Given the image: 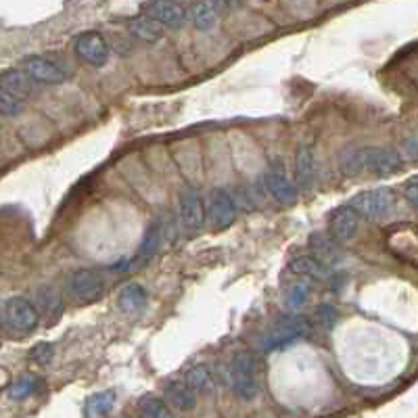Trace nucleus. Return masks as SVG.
<instances>
[{
  "label": "nucleus",
  "instance_id": "obj_30",
  "mask_svg": "<svg viewBox=\"0 0 418 418\" xmlns=\"http://www.w3.org/2000/svg\"><path fill=\"white\" fill-rule=\"evenodd\" d=\"M308 295H310V287H308L305 283H297V285H293V287L287 291V303H289V308H297V305H301V303L308 299Z\"/></svg>",
  "mask_w": 418,
  "mask_h": 418
},
{
  "label": "nucleus",
  "instance_id": "obj_22",
  "mask_svg": "<svg viewBox=\"0 0 418 418\" xmlns=\"http://www.w3.org/2000/svg\"><path fill=\"white\" fill-rule=\"evenodd\" d=\"M310 247L312 251L324 261V263H335L337 259L341 258L339 254V247H337V241L333 236H326V234H312L310 239Z\"/></svg>",
  "mask_w": 418,
  "mask_h": 418
},
{
  "label": "nucleus",
  "instance_id": "obj_25",
  "mask_svg": "<svg viewBox=\"0 0 418 418\" xmlns=\"http://www.w3.org/2000/svg\"><path fill=\"white\" fill-rule=\"evenodd\" d=\"M138 408H140V414L147 418H167L172 414L167 404L163 399H160V397H153V395L142 397Z\"/></svg>",
  "mask_w": 418,
  "mask_h": 418
},
{
  "label": "nucleus",
  "instance_id": "obj_2",
  "mask_svg": "<svg viewBox=\"0 0 418 418\" xmlns=\"http://www.w3.org/2000/svg\"><path fill=\"white\" fill-rule=\"evenodd\" d=\"M228 377H230V387L232 393L243 399V402H254L259 395V381H258V364L254 360V355L247 352H241L232 357L230 368H228Z\"/></svg>",
  "mask_w": 418,
  "mask_h": 418
},
{
  "label": "nucleus",
  "instance_id": "obj_9",
  "mask_svg": "<svg viewBox=\"0 0 418 418\" xmlns=\"http://www.w3.org/2000/svg\"><path fill=\"white\" fill-rule=\"evenodd\" d=\"M145 15L169 30L180 28L187 19V11L178 0H151L145 4Z\"/></svg>",
  "mask_w": 418,
  "mask_h": 418
},
{
  "label": "nucleus",
  "instance_id": "obj_24",
  "mask_svg": "<svg viewBox=\"0 0 418 418\" xmlns=\"http://www.w3.org/2000/svg\"><path fill=\"white\" fill-rule=\"evenodd\" d=\"M187 385L191 387L193 391H199V393H214V377H211V370L207 366H194L187 372Z\"/></svg>",
  "mask_w": 418,
  "mask_h": 418
},
{
  "label": "nucleus",
  "instance_id": "obj_14",
  "mask_svg": "<svg viewBox=\"0 0 418 418\" xmlns=\"http://www.w3.org/2000/svg\"><path fill=\"white\" fill-rule=\"evenodd\" d=\"M117 308L126 316H138L147 308V291L145 287L132 283L117 293Z\"/></svg>",
  "mask_w": 418,
  "mask_h": 418
},
{
  "label": "nucleus",
  "instance_id": "obj_16",
  "mask_svg": "<svg viewBox=\"0 0 418 418\" xmlns=\"http://www.w3.org/2000/svg\"><path fill=\"white\" fill-rule=\"evenodd\" d=\"M165 404L176 410H193L197 406V391L187 385V381H174L165 387Z\"/></svg>",
  "mask_w": 418,
  "mask_h": 418
},
{
  "label": "nucleus",
  "instance_id": "obj_17",
  "mask_svg": "<svg viewBox=\"0 0 418 418\" xmlns=\"http://www.w3.org/2000/svg\"><path fill=\"white\" fill-rule=\"evenodd\" d=\"M295 174H297V187L308 191L314 180V151L310 145H301L295 157Z\"/></svg>",
  "mask_w": 418,
  "mask_h": 418
},
{
  "label": "nucleus",
  "instance_id": "obj_31",
  "mask_svg": "<svg viewBox=\"0 0 418 418\" xmlns=\"http://www.w3.org/2000/svg\"><path fill=\"white\" fill-rule=\"evenodd\" d=\"M417 182H418L417 176H412V178H410V180H408V182L404 184V194H406V199L410 201V205H412V207H417V205H418V194H417L418 187H417Z\"/></svg>",
  "mask_w": 418,
  "mask_h": 418
},
{
  "label": "nucleus",
  "instance_id": "obj_6",
  "mask_svg": "<svg viewBox=\"0 0 418 418\" xmlns=\"http://www.w3.org/2000/svg\"><path fill=\"white\" fill-rule=\"evenodd\" d=\"M4 320L15 333H32L38 326V310L26 297H11L4 303Z\"/></svg>",
  "mask_w": 418,
  "mask_h": 418
},
{
  "label": "nucleus",
  "instance_id": "obj_19",
  "mask_svg": "<svg viewBox=\"0 0 418 418\" xmlns=\"http://www.w3.org/2000/svg\"><path fill=\"white\" fill-rule=\"evenodd\" d=\"M191 21L197 30L207 32L216 26L218 21V9L211 0H199L191 9Z\"/></svg>",
  "mask_w": 418,
  "mask_h": 418
},
{
  "label": "nucleus",
  "instance_id": "obj_1",
  "mask_svg": "<svg viewBox=\"0 0 418 418\" xmlns=\"http://www.w3.org/2000/svg\"><path fill=\"white\" fill-rule=\"evenodd\" d=\"M402 167V157L387 147H360L341 157V169L348 176L385 178Z\"/></svg>",
  "mask_w": 418,
  "mask_h": 418
},
{
  "label": "nucleus",
  "instance_id": "obj_4",
  "mask_svg": "<svg viewBox=\"0 0 418 418\" xmlns=\"http://www.w3.org/2000/svg\"><path fill=\"white\" fill-rule=\"evenodd\" d=\"M67 287H69V293H71V297L75 301H80V303H95L105 295V276H103V272L90 270V268L75 270L69 276Z\"/></svg>",
  "mask_w": 418,
  "mask_h": 418
},
{
  "label": "nucleus",
  "instance_id": "obj_21",
  "mask_svg": "<svg viewBox=\"0 0 418 418\" xmlns=\"http://www.w3.org/2000/svg\"><path fill=\"white\" fill-rule=\"evenodd\" d=\"M128 30L134 38L145 40V42H155L161 38V26L153 21L151 17H134L128 21Z\"/></svg>",
  "mask_w": 418,
  "mask_h": 418
},
{
  "label": "nucleus",
  "instance_id": "obj_5",
  "mask_svg": "<svg viewBox=\"0 0 418 418\" xmlns=\"http://www.w3.org/2000/svg\"><path fill=\"white\" fill-rule=\"evenodd\" d=\"M310 333V322L301 316H291V318H281L278 322L272 324V328L268 330L266 339H263V350H276L283 348L291 341L305 337Z\"/></svg>",
  "mask_w": 418,
  "mask_h": 418
},
{
  "label": "nucleus",
  "instance_id": "obj_7",
  "mask_svg": "<svg viewBox=\"0 0 418 418\" xmlns=\"http://www.w3.org/2000/svg\"><path fill=\"white\" fill-rule=\"evenodd\" d=\"M73 51L75 55L90 67H103L109 61V44L103 38V33L98 32H84L80 33L73 42Z\"/></svg>",
  "mask_w": 418,
  "mask_h": 418
},
{
  "label": "nucleus",
  "instance_id": "obj_15",
  "mask_svg": "<svg viewBox=\"0 0 418 418\" xmlns=\"http://www.w3.org/2000/svg\"><path fill=\"white\" fill-rule=\"evenodd\" d=\"M0 82H2V88H4V90H9L13 97H17L19 100H21V98L32 97L33 88H36V84H38V82H33L32 78H30L23 69H11V71L2 73Z\"/></svg>",
  "mask_w": 418,
  "mask_h": 418
},
{
  "label": "nucleus",
  "instance_id": "obj_28",
  "mask_svg": "<svg viewBox=\"0 0 418 418\" xmlns=\"http://www.w3.org/2000/svg\"><path fill=\"white\" fill-rule=\"evenodd\" d=\"M21 111V100L17 97H13L9 90H4L0 86V115H6V117H13Z\"/></svg>",
  "mask_w": 418,
  "mask_h": 418
},
{
  "label": "nucleus",
  "instance_id": "obj_12",
  "mask_svg": "<svg viewBox=\"0 0 418 418\" xmlns=\"http://www.w3.org/2000/svg\"><path fill=\"white\" fill-rule=\"evenodd\" d=\"M23 71L40 84H61L65 82L67 73L57 63L44 59V57H30L23 61Z\"/></svg>",
  "mask_w": 418,
  "mask_h": 418
},
{
  "label": "nucleus",
  "instance_id": "obj_18",
  "mask_svg": "<svg viewBox=\"0 0 418 418\" xmlns=\"http://www.w3.org/2000/svg\"><path fill=\"white\" fill-rule=\"evenodd\" d=\"M113 404H115V391L113 389H105V391H98L93 393L86 404H84V414L90 418L107 417L111 410H113Z\"/></svg>",
  "mask_w": 418,
  "mask_h": 418
},
{
  "label": "nucleus",
  "instance_id": "obj_23",
  "mask_svg": "<svg viewBox=\"0 0 418 418\" xmlns=\"http://www.w3.org/2000/svg\"><path fill=\"white\" fill-rule=\"evenodd\" d=\"M36 301H38V305L42 308V312H44L46 316H51L53 320L59 318L61 312H63V301H61L59 293L53 289V287H42V289L38 291Z\"/></svg>",
  "mask_w": 418,
  "mask_h": 418
},
{
  "label": "nucleus",
  "instance_id": "obj_3",
  "mask_svg": "<svg viewBox=\"0 0 418 418\" xmlns=\"http://www.w3.org/2000/svg\"><path fill=\"white\" fill-rule=\"evenodd\" d=\"M393 193L391 189L381 187V189H370V191H364V193L355 194L354 199L350 201V205L354 207L355 211L372 222H379V220H385L387 216L393 211Z\"/></svg>",
  "mask_w": 418,
  "mask_h": 418
},
{
  "label": "nucleus",
  "instance_id": "obj_8",
  "mask_svg": "<svg viewBox=\"0 0 418 418\" xmlns=\"http://www.w3.org/2000/svg\"><path fill=\"white\" fill-rule=\"evenodd\" d=\"M205 211H207V222L214 230H224L234 222V203L228 193L220 189L209 191L205 199Z\"/></svg>",
  "mask_w": 418,
  "mask_h": 418
},
{
  "label": "nucleus",
  "instance_id": "obj_32",
  "mask_svg": "<svg viewBox=\"0 0 418 418\" xmlns=\"http://www.w3.org/2000/svg\"><path fill=\"white\" fill-rule=\"evenodd\" d=\"M402 149H404V153H406L408 160H417V138H414V136H410V138L402 145Z\"/></svg>",
  "mask_w": 418,
  "mask_h": 418
},
{
  "label": "nucleus",
  "instance_id": "obj_11",
  "mask_svg": "<svg viewBox=\"0 0 418 418\" xmlns=\"http://www.w3.org/2000/svg\"><path fill=\"white\" fill-rule=\"evenodd\" d=\"M360 228V214L352 205L339 207L330 218V234L337 243H348L355 236Z\"/></svg>",
  "mask_w": 418,
  "mask_h": 418
},
{
  "label": "nucleus",
  "instance_id": "obj_13",
  "mask_svg": "<svg viewBox=\"0 0 418 418\" xmlns=\"http://www.w3.org/2000/svg\"><path fill=\"white\" fill-rule=\"evenodd\" d=\"M266 189H268V193L272 194L278 203H283V205L297 203V197H299L297 187L291 182L283 172H278V169H270L266 174Z\"/></svg>",
  "mask_w": 418,
  "mask_h": 418
},
{
  "label": "nucleus",
  "instance_id": "obj_20",
  "mask_svg": "<svg viewBox=\"0 0 418 418\" xmlns=\"http://www.w3.org/2000/svg\"><path fill=\"white\" fill-rule=\"evenodd\" d=\"M289 270L297 276H305V278H314V281H322L326 276V268L320 259L310 258V256H301L295 258L289 263Z\"/></svg>",
  "mask_w": 418,
  "mask_h": 418
},
{
  "label": "nucleus",
  "instance_id": "obj_27",
  "mask_svg": "<svg viewBox=\"0 0 418 418\" xmlns=\"http://www.w3.org/2000/svg\"><path fill=\"white\" fill-rule=\"evenodd\" d=\"M33 391H36V381L30 377H23L19 381H15L13 385L9 387V397L11 399H26L30 397Z\"/></svg>",
  "mask_w": 418,
  "mask_h": 418
},
{
  "label": "nucleus",
  "instance_id": "obj_29",
  "mask_svg": "<svg viewBox=\"0 0 418 418\" xmlns=\"http://www.w3.org/2000/svg\"><path fill=\"white\" fill-rule=\"evenodd\" d=\"M55 355V348L51 343H36L30 350V360L38 366H46Z\"/></svg>",
  "mask_w": 418,
  "mask_h": 418
},
{
  "label": "nucleus",
  "instance_id": "obj_26",
  "mask_svg": "<svg viewBox=\"0 0 418 418\" xmlns=\"http://www.w3.org/2000/svg\"><path fill=\"white\" fill-rule=\"evenodd\" d=\"M160 239H161V232H160V226H151L149 230H147V234H145V239H142V243H140V249H138V258L145 259V258H151L155 251H157V247H160Z\"/></svg>",
  "mask_w": 418,
  "mask_h": 418
},
{
  "label": "nucleus",
  "instance_id": "obj_10",
  "mask_svg": "<svg viewBox=\"0 0 418 418\" xmlns=\"http://www.w3.org/2000/svg\"><path fill=\"white\" fill-rule=\"evenodd\" d=\"M178 209H180V222L187 230H199L203 226V203H201V197L199 193L191 189V187H184L180 194H178Z\"/></svg>",
  "mask_w": 418,
  "mask_h": 418
}]
</instances>
